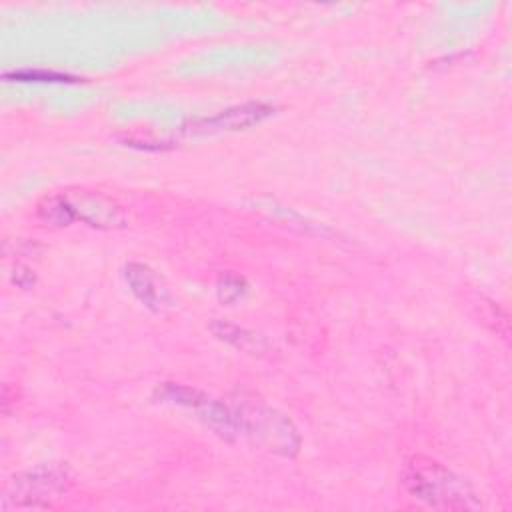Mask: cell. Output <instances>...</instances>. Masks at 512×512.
<instances>
[{"label": "cell", "mask_w": 512, "mask_h": 512, "mask_svg": "<svg viewBox=\"0 0 512 512\" xmlns=\"http://www.w3.org/2000/svg\"><path fill=\"white\" fill-rule=\"evenodd\" d=\"M400 484L408 496L436 510L480 508V500L462 476L422 454H414L404 462Z\"/></svg>", "instance_id": "6da1fadb"}, {"label": "cell", "mask_w": 512, "mask_h": 512, "mask_svg": "<svg viewBox=\"0 0 512 512\" xmlns=\"http://www.w3.org/2000/svg\"><path fill=\"white\" fill-rule=\"evenodd\" d=\"M72 472L66 464H44L16 474L4 494V508H44L52 498L72 486Z\"/></svg>", "instance_id": "7a4b0ae2"}, {"label": "cell", "mask_w": 512, "mask_h": 512, "mask_svg": "<svg viewBox=\"0 0 512 512\" xmlns=\"http://www.w3.org/2000/svg\"><path fill=\"white\" fill-rule=\"evenodd\" d=\"M238 420V430L248 434L260 444H266L270 450L278 454L292 456L298 450V434L288 418L282 414L264 408V406H244L234 410Z\"/></svg>", "instance_id": "3957f363"}, {"label": "cell", "mask_w": 512, "mask_h": 512, "mask_svg": "<svg viewBox=\"0 0 512 512\" xmlns=\"http://www.w3.org/2000/svg\"><path fill=\"white\" fill-rule=\"evenodd\" d=\"M154 396L158 398V402H170V404L194 410L196 416L206 426H210L216 434H220L222 438L230 440L232 436L240 434L234 410H228L222 402L210 398L208 394H204V392H200L196 388L174 384V382H166V384L156 388Z\"/></svg>", "instance_id": "277c9868"}, {"label": "cell", "mask_w": 512, "mask_h": 512, "mask_svg": "<svg viewBox=\"0 0 512 512\" xmlns=\"http://www.w3.org/2000/svg\"><path fill=\"white\" fill-rule=\"evenodd\" d=\"M274 112V106L268 102H244L226 110H220L214 116H204L190 120V134H214V132H234L244 130L254 124H260Z\"/></svg>", "instance_id": "5b68a950"}, {"label": "cell", "mask_w": 512, "mask_h": 512, "mask_svg": "<svg viewBox=\"0 0 512 512\" xmlns=\"http://www.w3.org/2000/svg\"><path fill=\"white\" fill-rule=\"evenodd\" d=\"M124 278L132 290V294L148 308L158 310L166 300L168 294L166 290L158 284V278L152 268L140 262H130L124 268Z\"/></svg>", "instance_id": "8992f818"}, {"label": "cell", "mask_w": 512, "mask_h": 512, "mask_svg": "<svg viewBox=\"0 0 512 512\" xmlns=\"http://www.w3.org/2000/svg\"><path fill=\"white\" fill-rule=\"evenodd\" d=\"M36 214L42 222L52 226H68L76 220L72 202L66 194H52L42 198L36 206Z\"/></svg>", "instance_id": "52a82bcc"}, {"label": "cell", "mask_w": 512, "mask_h": 512, "mask_svg": "<svg viewBox=\"0 0 512 512\" xmlns=\"http://www.w3.org/2000/svg\"><path fill=\"white\" fill-rule=\"evenodd\" d=\"M6 80L14 82H78L76 76L54 72V70H42V68H20L4 74Z\"/></svg>", "instance_id": "ba28073f"}, {"label": "cell", "mask_w": 512, "mask_h": 512, "mask_svg": "<svg viewBox=\"0 0 512 512\" xmlns=\"http://www.w3.org/2000/svg\"><path fill=\"white\" fill-rule=\"evenodd\" d=\"M484 302V298H482ZM478 308H480V318L482 322H490V328L500 334L502 338H508V318L506 314L500 310V306H496L494 302L486 300L484 304L478 302Z\"/></svg>", "instance_id": "9c48e42d"}, {"label": "cell", "mask_w": 512, "mask_h": 512, "mask_svg": "<svg viewBox=\"0 0 512 512\" xmlns=\"http://www.w3.org/2000/svg\"><path fill=\"white\" fill-rule=\"evenodd\" d=\"M244 290H246V282H244V278H240L236 274H224L218 280V298L226 304L240 298L244 294Z\"/></svg>", "instance_id": "30bf717a"}]
</instances>
